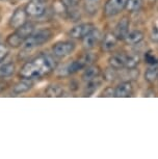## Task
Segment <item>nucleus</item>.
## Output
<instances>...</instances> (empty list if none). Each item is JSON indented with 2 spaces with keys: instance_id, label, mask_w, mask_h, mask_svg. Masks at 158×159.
<instances>
[{
  "instance_id": "obj_11",
  "label": "nucleus",
  "mask_w": 158,
  "mask_h": 159,
  "mask_svg": "<svg viewBox=\"0 0 158 159\" xmlns=\"http://www.w3.org/2000/svg\"><path fill=\"white\" fill-rule=\"evenodd\" d=\"M126 59L127 55L123 52H117L115 54H112L108 59L109 66L115 70H121V69L125 68L126 65Z\"/></svg>"
},
{
  "instance_id": "obj_30",
  "label": "nucleus",
  "mask_w": 158,
  "mask_h": 159,
  "mask_svg": "<svg viewBox=\"0 0 158 159\" xmlns=\"http://www.w3.org/2000/svg\"><path fill=\"white\" fill-rule=\"evenodd\" d=\"M115 69H112L110 67V69H108L106 72H105V78L107 80H115V77H117V74H115Z\"/></svg>"
},
{
  "instance_id": "obj_12",
  "label": "nucleus",
  "mask_w": 158,
  "mask_h": 159,
  "mask_svg": "<svg viewBox=\"0 0 158 159\" xmlns=\"http://www.w3.org/2000/svg\"><path fill=\"white\" fill-rule=\"evenodd\" d=\"M118 41L119 40L115 35L114 32H108L102 39V42H101V50L104 51V52H110V51H112V49H115V47L117 46Z\"/></svg>"
},
{
  "instance_id": "obj_29",
  "label": "nucleus",
  "mask_w": 158,
  "mask_h": 159,
  "mask_svg": "<svg viewBox=\"0 0 158 159\" xmlns=\"http://www.w3.org/2000/svg\"><path fill=\"white\" fill-rule=\"evenodd\" d=\"M7 55H8V49L4 45L0 44V64L7 57Z\"/></svg>"
},
{
  "instance_id": "obj_27",
  "label": "nucleus",
  "mask_w": 158,
  "mask_h": 159,
  "mask_svg": "<svg viewBox=\"0 0 158 159\" xmlns=\"http://www.w3.org/2000/svg\"><path fill=\"white\" fill-rule=\"evenodd\" d=\"M79 3H80V0H61V4L67 11L76 8L79 5Z\"/></svg>"
},
{
  "instance_id": "obj_4",
  "label": "nucleus",
  "mask_w": 158,
  "mask_h": 159,
  "mask_svg": "<svg viewBox=\"0 0 158 159\" xmlns=\"http://www.w3.org/2000/svg\"><path fill=\"white\" fill-rule=\"evenodd\" d=\"M76 48L75 43L71 41H65V42H58L56 43L52 48L53 54L56 57H65V56H69L72 54Z\"/></svg>"
},
{
  "instance_id": "obj_31",
  "label": "nucleus",
  "mask_w": 158,
  "mask_h": 159,
  "mask_svg": "<svg viewBox=\"0 0 158 159\" xmlns=\"http://www.w3.org/2000/svg\"><path fill=\"white\" fill-rule=\"evenodd\" d=\"M102 97H115V89L112 88H107L103 91Z\"/></svg>"
},
{
  "instance_id": "obj_3",
  "label": "nucleus",
  "mask_w": 158,
  "mask_h": 159,
  "mask_svg": "<svg viewBox=\"0 0 158 159\" xmlns=\"http://www.w3.org/2000/svg\"><path fill=\"white\" fill-rule=\"evenodd\" d=\"M127 0H107L104 5V15L106 17H115L126 7Z\"/></svg>"
},
{
  "instance_id": "obj_21",
  "label": "nucleus",
  "mask_w": 158,
  "mask_h": 159,
  "mask_svg": "<svg viewBox=\"0 0 158 159\" xmlns=\"http://www.w3.org/2000/svg\"><path fill=\"white\" fill-rule=\"evenodd\" d=\"M46 96H48V97H62L64 89L59 85H50L46 89Z\"/></svg>"
},
{
  "instance_id": "obj_24",
  "label": "nucleus",
  "mask_w": 158,
  "mask_h": 159,
  "mask_svg": "<svg viewBox=\"0 0 158 159\" xmlns=\"http://www.w3.org/2000/svg\"><path fill=\"white\" fill-rule=\"evenodd\" d=\"M84 68L85 67L83 66V64L78 59V61L71 62V64L69 65V67H68V69H67V71H68V74H75L79 70H82V69H84Z\"/></svg>"
},
{
  "instance_id": "obj_14",
  "label": "nucleus",
  "mask_w": 158,
  "mask_h": 159,
  "mask_svg": "<svg viewBox=\"0 0 158 159\" xmlns=\"http://www.w3.org/2000/svg\"><path fill=\"white\" fill-rule=\"evenodd\" d=\"M100 74H101L100 68L97 67V66H92L91 65L85 69L84 72H83L82 80L85 82L91 81V80H94V79H96V78L100 77Z\"/></svg>"
},
{
  "instance_id": "obj_1",
  "label": "nucleus",
  "mask_w": 158,
  "mask_h": 159,
  "mask_svg": "<svg viewBox=\"0 0 158 159\" xmlns=\"http://www.w3.org/2000/svg\"><path fill=\"white\" fill-rule=\"evenodd\" d=\"M57 62L49 54H40L23 65L20 70V77L25 79H38L49 75L55 70Z\"/></svg>"
},
{
  "instance_id": "obj_10",
  "label": "nucleus",
  "mask_w": 158,
  "mask_h": 159,
  "mask_svg": "<svg viewBox=\"0 0 158 159\" xmlns=\"http://www.w3.org/2000/svg\"><path fill=\"white\" fill-rule=\"evenodd\" d=\"M133 86L130 81H123L115 89V97L129 98L133 95Z\"/></svg>"
},
{
  "instance_id": "obj_19",
  "label": "nucleus",
  "mask_w": 158,
  "mask_h": 159,
  "mask_svg": "<svg viewBox=\"0 0 158 159\" xmlns=\"http://www.w3.org/2000/svg\"><path fill=\"white\" fill-rule=\"evenodd\" d=\"M158 79V66H151L145 73V80L149 83H153Z\"/></svg>"
},
{
  "instance_id": "obj_25",
  "label": "nucleus",
  "mask_w": 158,
  "mask_h": 159,
  "mask_svg": "<svg viewBox=\"0 0 158 159\" xmlns=\"http://www.w3.org/2000/svg\"><path fill=\"white\" fill-rule=\"evenodd\" d=\"M145 61L150 66L158 65V56L155 54L153 51H148L145 54Z\"/></svg>"
},
{
  "instance_id": "obj_15",
  "label": "nucleus",
  "mask_w": 158,
  "mask_h": 159,
  "mask_svg": "<svg viewBox=\"0 0 158 159\" xmlns=\"http://www.w3.org/2000/svg\"><path fill=\"white\" fill-rule=\"evenodd\" d=\"M142 40H144V34L139 30H133L127 34L124 41L127 45H138Z\"/></svg>"
},
{
  "instance_id": "obj_2",
  "label": "nucleus",
  "mask_w": 158,
  "mask_h": 159,
  "mask_svg": "<svg viewBox=\"0 0 158 159\" xmlns=\"http://www.w3.org/2000/svg\"><path fill=\"white\" fill-rule=\"evenodd\" d=\"M52 31L49 29H42L38 30L35 34H32L28 39H26L23 43V52H30L38 46H42L43 44L47 43L50 41V39L52 38Z\"/></svg>"
},
{
  "instance_id": "obj_8",
  "label": "nucleus",
  "mask_w": 158,
  "mask_h": 159,
  "mask_svg": "<svg viewBox=\"0 0 158 159\" xmlns=\"http://www.w3.org/2000/svg\"><path fill=\"white\" fill-rule=\"evenodd\" d=\"M101 31L95 27L93 30H91L84 38H82V45L85 49H92L101 41Z\"/></svg>"
},
{
  "instance_id": "obj_18",
  "label": "nucleus",
  "mask_w": 158,
  "mask_h": 159,
  "mask_svg": "<svg viewBox=\"0 0 158 159\" xmlns=\"http://www.w3.org/2000/svg\"><path fill=\"white\" fill-rule=\"evenodd\" d=\"M102 83V80L100 79V77L96 78L94 80L86 82V85L84 88V96H92L95 92L97 91V89L99 88Z\"/></svg>"
},
{
  "instance_id": "obj_5",
  "label": "nucleus",
  "mask_w": 158,
  "mask_h": 159,
  "mask_svg": "<svg viewBox=\"0 0 158 159\" xmlns=\"http://www.w3.org/2000/svg\"><path fill=\"white\" fill-rule=\"evenodd\" d=\"M27 16L30 17H41L46 11V5L43 0H30L25 7Z\"/></svg>"
},
{
  "instance_id": "obj_13",
  "label": "nucleus",
  "mask_w": 158,
  "mask_h": 159,
  "mask_svg": "<svg viewBox=\"0 0 158 159\" xmlns=\"http://www.w3.org/2000/svg\"><path fill=\"white\" fill-rule=\"evenodd\" d=\"M32 86H34V82H32L31 79H25V78H22V80H20L19 82H17L16 84L14 85L13 92L15 94L20 95V94H23V93L30 91L32 89Z\"/></svg>"
},
{
  "instance_id": "obj_9",
  "label": "nucleus",
  "mask_w": 158,
  "mask_h": 159,
  "mask_svg": "<svg viewBox=\"0 0 158 159\" xmlns=\"http://www.w3.org/2000/svg\"><path fill=\"white\" fill-rule=\"evenodd\" d=\"M129 19L126 17H124L118 22L114 30V34L118 40H125V38L129 34Z\"/></svg>"
},
{
  "instance_id": "obj_20",
  "label": "nucleus",
  "mask_w": 158,
  "mask_h": 159,
  "mask_svg": "<svg viewBox=\"0 0 158 159\" xmlns=\"http://www.w3.org/2000/svg\"><path fill=\"white\" fill-rule=\"evenodd\" d=\"M15 65L13 62H7L5 65H2L0 67V78H4V77H8L11 75L14 74L15 72Z\"/></svg>"
},
{
  "instance_id": "obj_16",
  "label": "nucleus",
  "mask_w": 158,
  "mask_h": 159,
  "mask_svg": "<svg viewBox=\"0 0 158 159\" xmlns=\"http://www.w3.org/2000/svg\"><path fill=\"white\" fill-rule=\"evenodd\" d=\"M24 39L18 34L17 31H15L14 34H10L7 38V45L11 48H19L24 43Z\"/></svg>"
},
{
  "instance_id": "obj_23",
  "label": "nucleus",
  "mask_w": 158,
  "mask_h": 159,
  "mask_svg": "<svg viewBox=\"0 0 158 159\" xmlns=\"http://www.w3.org/2000/svg\"><path fill=\"white\" fill-rule=\"evenodd\" d=\"M139 62V57L138 55H127V59H126V65H125V68L126 69H135L138 67Z\"/></svg>"
},
{
  "instance_id": "obj_7",
  "label": "nucleus",
  "mask_w": 158,
  "mask_h": 159,
  "mask_svg": "<svg viewBox=\"0 0 158 159\" xmlns=\"http://www.w3.org/2000/svg\"><path fill=\"white\" fill-rule=\"evenodd\" d=\"M95 28L94 24L92 23H81L78 25L74 26L69 32V35L72 39H82L84 38L86 34L91 30Z\"/></svg>"
},
{
  "instance_id": "obj_28",
  "label": "nucleus",
  "mask_w": 158,
  "mask_h": 159,
  "mask_svg": "<svg viewBox=\"0 0 158 159\" xmlns=\"http://www.w3.org/2000/svg\"><path fill=\"white\" fill-rule=\"evenodd\" d=\"M79 61L82 62L84 67H88V66H91L93 64V61H95V55L92 54V53H86V54H84L79 58Z\"/></svg>"
},
{
  "instance_id": "obj_17",
  "label": "nucleus",
  "mask_w": 158,
  "mask_h": 159,
  "mask_svg": "<svg viewBox=\"0 0 158 159\" xmlns=\"http://www.w3.org/2000/svg\"><path fill=\"white\" fill-rule=\"evenodd\" d=\"M16 31L24 39V40H26V39H28L34 32V24L26 22L25 24H23L22 26H20L19 28H17Z\"/></svg>"
},
{
  "instance_id": "obj_26",
  "label": "nucleus",
  "mask_w": 158,
  "mask_h": 159,
  "mask_svg": "<svg viewBox=\"0 0 158 159\" xmlns=\"http://www.w3.org/2000/svg\"><path fill=\"white\" fill-rule=\"evenodd\" d=\"M98 7H99V1L98 0H88V1H86L85 10L88 13H92V14L97 13Z\"/></svg>"
},
{
  "instance_id": "obj_32",
  "label": "nucleus",
  "mask_w": 158,
  "mask_h": 159,
  "mask_svg": "<svg viewBox=\"0 0 158 159\" xmlns=\"http://www.w3.org/2000/svg\"><path fill=\"white\" fill-rule=\"evenodd\" d=\"M151 39L154 42H158V27H157V26H153V28H152Z\"/></svg>"
},
{
  "instance_id": "obj_6",
  "label": "nucleus",
  "mask_w": 158,
  "mask_h": 159,
  "mask_svg": "<svg viewBox=\"0 0 158 159\" xmlns=\"http://www.w3.org/2000/svg\"><path fill=\"white\" fill-rule=\"evenodd\" d=\"M26 19H27V14H26L25 8L18 7L15 10L10 21H8V26L13 29H17L26 23Z\"/></svg>"
},
{
  "instance_id": "obj_22",
  "label": "nucleus",
  "mask_w": 158,
  "mask_h": 159,
  "mask_svg": "<svg viewBox=\"0 0 158 159\" xmlns=\"http://www.w3.org/2000/svg\"><path fill=\"white\" fill-rule=\"evenodd\" d=\"M142 5V0H127L126 3V10L129 13H135L141 10Z\"/></svg>"
}]
</instances>
